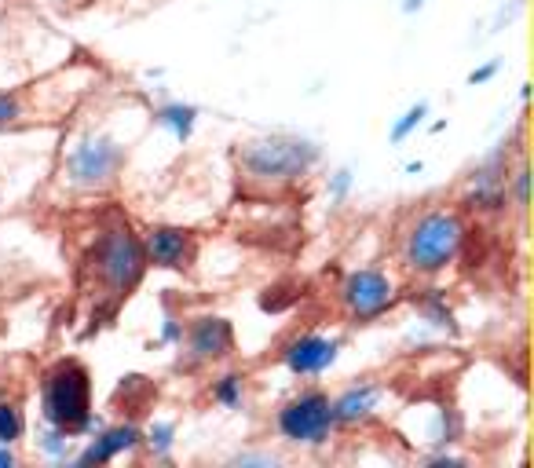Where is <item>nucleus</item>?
<instances>
[{
  "mask_svg": "<svg viewBox=\"0 0 534 468\" xmlns=\"http://www.w3.org/2000/svg\"><path fill=\"white\" fill-rule=\"evenodd\" d=\"M41 417L44 425L59 428L66 436L99 432V417H92V377L85 362L63 359L44 373Z\"/></svg>",
  "mask_w": 534,
  "mask_h": 468,
  "instance_id": "1",
  "label": "nucleus"
},
{
  "mask_svg": "<svg viewBox=\"0 0 534 468\" xmlns=\"http://www.w3.org/2000/svg\"><path fill=\"white\" fill-rule=\"evenodd\" d=\"M322 150L304 136H264L238 147V165L257 183H297L319 165Z\"/></svg>",
  "mask_w": 534,
  "mask_h": 468,
  "instance_id": "2",
  "label": "nucleus"
},
{
  "mask_svg": "<svg viewBox=\"0 0 534 468\" xmlns=\"http://www.w3.org/2000/svg\"><path fill=\"white\" fill-rule=\"evenodd\" d=\"M461 242H465V224L454 209H432L417 216L403 238V264L417 275H439L454 264Z\"/></svg>",
  "mask_w": 534,
  "mask_h": 468,
  "instance_id": "3",
  "label": "nucleus"
},
{
  "mask_svg": "<svg viewBox=\"0 0 534 468\" xmlns=\"http://www.w3.org/2000/svg\"><path fill=\"white\" fill-rule=\"evenodd\" d=\"M92 267H96L99 282L114 293V297H129L139 286V278L147 271V253H143V238L132 231L125 220L99 234L96 249H92Z\"/></svg>",
  "mask_w": 534,
  "mask_h": 468,
  "instance_id": "4",
  "label": "nucleus"
},
{
  "mask_svg": "<svg viewBox=\"0 0 534 468\" xmlns=\"http://www.w3.org/2000/svg\"><path fill=\"white\" fill-rule=\"evenodd\" d=\"M275 428L278 436L293 443V447H322V443H330L333 428V406H330V395L319 392V388H308V392L293 395L289 403H282L275 417Z\"/></svg>",
  "mask_w": 534,
  "mask_h": 468,
  "instance_id": "5",
  "label": "nucleus"
},
{
  "mask_svg": "<svg viewBox=\"0 0 534 468\" xmlns=\"http://www.w3.org/2000/svg\"><path fill=\"white\" fill-rule=\"evenodd\" d=\"M125 165V147L114 136H85L66 150L63 180L77 191H99L107 187Z\"/></svg>",
  "mask_w": 534,
  "mask_h": 468,
  "instance_id": "6",
  "label": "nucleus"
},
{
  "mask_svg": "<svg viewBox=\"0 0 534 468\" xmlns=\"http://www.w3.org/2000/svg\"><path fill=\"white\" fill-rule=\"evenodd\" d=\"M341 304L348 319L374 322L396 304V282L381 267H359L341 282Z\"/></svg>",
  "mask_w": 534,
  "mask_h": 468,
  "instance_id": "7",
  "label": "nucleus"
},
{
  "mask_svg": "<svg viewBox=\"0 0 534 468\" xmlns=\"http://www.w3.org/2000/svg\"><path fill=\"white\" fill-rule=\"evenodd\" d=\"M341 341L337 337H319V333H297L293 341L282 344V362L297 377H319L337 362Z\"/></svg>",
  "mask_w": 534,
  "mask_h": 468,
  "instance_id": "8",
  "label": "nucleus"
},
{
  "mask_svg": "<svg viewBox=\"0 0 534 468\" xmlns=\"http://www.w3.org/2000/svg\"><path fill=\"white\" fill-rule=\"evenodd\" d=\"M143 253H147V264L165 267V271H183L194 264L198 242L183 227H150L143 238Z\"/></svg>",
  "mask_w": 534,
  "mask_h": 468,
  "instance_id": "9",
  "label": "nucleus"
},
{
  "mask_svg": "<svg viewBox=\"0 0 534 468\" xmlns=\"http://www.w3.org/2000/svg\"><path fill=\"white\" fill-rule=\"evenodd\" d=\"M187 351L191 362H220L235 351V326L220 315H202L187 330Z\"/></svg>",
  "mask_w": 534,
  "mask_h": 468,
  "instance_id": "10",
  "label": "nucleus"
},
{
  "mask_svg": "<svg viewBox=\"0 0 534 468\" xmlns=\"http://www.w3.org/2000/svg\"><path fill=\"white\" fill-rule=\"evenodd\" d=\"M143 443V432L136 425H114V428H103L92 443H88L81 454L74 458V465H110V461L118 458V454H129Z\"/></svg>",
  "mask_w": 534,
  "mask_h": 468,
  "instance_id": "11",
  "label": "nucleus"
},
{
  "mask_svg": "<svg viewBox=\"0 0 534 468\" xmlns=\"http://www.w3.org/2000/svg\"><path fill=\"white\" fill-rule=\"evenodd\" d=\"M381 403V388L377 384H352L348 392H341L337 399H330L333 406V421L337 425H359L374 414Z\"/></svg>",
  "mask_w": 534,
  "mask_h": 468,
  "instance_id": "12",
  "label": "nucleus"
},
{
  "mask_svg": "<svg viewBox=\"0 0 534 468\" xmlns=\"http://www.w3.org/2000/svg\"><path fill=\"white\" fill-rule=\"evenodd\" d=\"M154 125L169 128L180 143H187L194 136V125H198V107H191V103H165V107L154 110Z\"/></svg>",
  "mask_w": 534,
  "mask_h": 468,
  "instance_id": "13",
  "label": "nucleus"
},
{
  "mask_svg": "<svg viewBox=\"0 0 534 468\" xmlns=\"http://www.w3.org/2000/svg\"><path fill=\"white\" fill-rule=\"evenodd\" d=\"M242 395H246V377L242 373H227L213 384V403H220L224 410H235L242 406Z\"/></svg>",
  "mask_w": 534,
  "mask_h": 468,
  "instance_id": "14",
  "label": "nucleus"
},
{
  "mask_svg": "<svg viewBox=\"0 0 534 468\" xmlns=\"http://www.w3.org/2000/svg\"><path fill=\"white\" fill-rule=\"evenodd\" d=\"M22 432H26V421H22V410L11 399H0V443L11 447V443H19Z\"/></svg>",
  "mask_w": 534,
  "mask_h": 468,
  "instance_id": "15",
  "label": "nucleus"
},
{
  "mask_svg": "<svg viewBox=\"0 0 534 468\" xmlns=\"http://www.w3.org/2000/svg\"><path fill=\"white\" fill-rule=\"evenodd\" d=\"M143 443L154 450V458H169L172 443H176V425H172V421H154V425L147 428Z\"/></svg>",
  "mask_w": 534,
  "mask_h": 468,
  "instance_id": "16",
  "label": "nucleus"
},
{
  "mask_svg": "<svg viewBox=\"0 0 534 468\" xmlns=\"http://www.w3.org/2000/svg\"><path fill=\"white\" fill-rule=\"evenodd\" d=\"M37 447H41L48 458L66 461V458H70V447H74V436H66V432H59V428L48 425L41 436H37Z\"/></svg>",
  "mask_w": 534,
  "mask_h": 468,
  "instance_id": "17",
  "label": "nucleus"
},
{
  "mask_svg": "<svg viewBox=\"0 0 534 468\" xmlns=\"http://www.w3.org/2000/svg\"><path fill=\"white\" fill-rule=\"evenodd\" d=\"M414 304L425 311V319L432 322V326H447V322H450L447 300H443V293H439V289H425L421 297H414Z\"/></svg>",
  "mask_w": 534,
  "mask_h": 468,
  "instance_id": "18",
  "label": "nucleus"
},
{
  "mask_svg": "<svg viewBox=\"0 0 534 468\" xmlns=\"http://www.w3.org/2000/svg\"><path fill=\"white\" fill-rule=\"evenodd\" d=\"M425 117H428V103L421 99V103H414V107L406 110L396 125H392V136H388V139H392V143H403V139L410 136L414 128H421V121H425Z\"/></svg>",
  "mask_w": 534,
  "mask_h": 468,
  "instance_id": "19",
  "label": "nucleus"
},
{
  "mask_svg": "<svg viewBox=\"0 0 534 468\" xmlns=\"http://www.w3.org/2000/svg\"><path fill=\"white\" fill-rule=\"evenodd\" d=\"M26 114V107H22V99L15 96V92H0V128L15 125L19 117Z\"/></svg>",
  "mask_w": 534,
  "mask_h": 468,
  "instance_id": "20",
  "label": "nucleus"
},
{
  "mask_svg": "<svg viewBox=\"0 0 534 468\" xmlns=\"http://www.w3.org/2000/svg\"><path fill=\"white\" fill-rule=\"evenodd\" d=\"M527 183H531V172L520 165V169H516V176H513V202H516V209H527Z\"/></svg>",
  "mask_w": 534,
  "mask_h": 468,
  "instance_id": "21",
  "label": "nucleus"
},
{
  "mask_svg": "<svg viewBox=\"0 0 534 468\" xmlns=\"http://www.w3.org/2000/svg\"><path fill=\"white\" fill-rule=\"evenodd\" d=\"M348 191H352V172H348V169H337V172L330 176V194L337 198V202H341V198H344Z\"/></svg>",
  "mask_w": 534,
  "mask_h": 468,
  "instance_id": "22",
  "label": "nucleus"
},
{
  "mask_svg": "<svg viewBox=\"0 0 534 468\" xmlns=\"http://www.w3.org/2000/svg\"><path fill=\"white\" fill-rule=\"evenodd\" d=\"M498 70H502V63H498V59H494V63H487V66H480V70H472L469 85H487V81H491Z\"/></svg>",
  "mask_w": 534,
  "mask_h": 468,
  "instance_id": "23",
  "label": "nucleus"
},
{
  "mask_svg": "<svg viewBox=\"0 0 534 468\" xmlns=\"http://www.w3.org/2000/svg\"><path fill=\"white\" fill-rule=\"evenodd\" d=\"M161 341H165V344H183V322H180V319H165Z\"/></svg>",
  "mask_w": 534,
  "mask_h": 468,
  "instance_id": "24",
  "label": "nucleus"
},
{
  "mask_svg": "<svg viewBox=\"0 0 534 468\" xmlns=\"http://www.w3.org/2000/svg\"><path fill=\"white\" fill-rule=\"evenodd\" d=\"M231 465H278L275 454H238Z\"/></svg>",
  "mask_w": 534,
  "mask_h": 468,
  "instance_id": "25",
  "label": "nucleus"
},
{
  "mask_svg": "<svg viewBox=\"0 0 534 468\" xmlns=\"http://www.w3.org/2000/svg\"><path fill=\"white\" fill-rule=\"evenodd\" d=\"M15 465H19V458L11 454V447H4V443H0V468H15Z\"/></svg>",
  "mask_w": 534,
  "mask_h": 468,
  "instance_id": "26",
  "label": "nucleus"
},
{
  "mask_svg": "<svg viewBox=\"0 0 534 468\" xmlns=\"http://www.w3.org/2000/svg\"><path fill=\"white\" fill-rule=\"evenodd\" d=\"M421 4H425V0H403V11H406V15H414Z\"/></svg>",
  "mask_w": 534,
  "mask_h": 468,
  "instance_id": "27",
  "label": "nucleus"
},
{
  "mask_svg": "<svg viewBox=\"0 0 534 468\" xmlns=\"http://www.w3.org/2000/svg\"><path fill=\"white\" fill-rule=\"evenodd\" d=\"M0 205H4V194H0Z\"/></svg>",
  "mask_w": 534,
  "mask_h": 468,
  "instance_id": "28",
  "label": "nucleus"
}]
</instances>
